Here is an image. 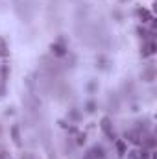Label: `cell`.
<instances>
[{
	"mask_svg": "<svg viewBox=\"0 0 157 159\" xmlns=\"http://www.w3.org/2000/svg\"><path fill=\"white\" fill-rule=\"evenodd\" d=\"M50 52H52L56 57H65L67 52H69V48H67V44H65V39L61 37V39H57L56 43H52V44H50Z\"/></svg>",
	"mask_w": 157,
	"mask_h": 159,
	"instance_id": "cell-1",
	"label": "cell"
},
{
	"mask_svg": "<svg viewBox=\"0 0 157 159\" xmlns=\"http://www.w3.org/2000/svg\"><path fill=\"white\" fill-rule=\"evenodd\" d=\"M100 128H102V131L105 133V137H107L109 141H117V133H115V129H113V124H111V119H109V117H104V119H102Z\"/></svg>",
	"mask_w": 157,
	"mask_h": 159,
	"instance_id": "cell-2",
	"label": "cell"
},
{
	"mask_svg": "<svg viewBox=\"0 0 157 159\" xmlns=\"http://www.w3.org/2000/svg\"><path fill=\"white\" fill-rule=\"evenodd\" d=\"M124 137H126V141H129V143L135 144V146H141V143H142V133H139L137 129H129V131H126Z\"/></svg>",
	"mask_w": 157,
	"mask_h": 159,
	"instance_id": "cell-3",
	"label": "cell"
},
{
	"mask_svg": "<svg viewBox=\"0 0 157 159\" xmlns=\"http://www.w3.org/2000/svg\"><path fill=\"white\" fill-rule=\"evenodd\" d=\"M87 154H89L92 159H104V157H105V150H104V146H102V144H94Z\"/></svg>",
	"mask_w": 157,
	"mask_h": 159,
	"instance_id": "cell-4",
	"label": "cell"
},
{
	"mask_svg": "<svg viewBox=\"0 0 157 159\" xmlns=\"http://www.w3.org/2000/svg\"><path fill=\"white\" fill-rule=\"evenodd\" d=\"M141 78H142V81H154V80H155V67H154V65H148V67L142 70Z\"/></svg>",
	"mask_w": 157,
	"mask_h": 159,
	"instance_id": "cell-5",
	"label": "cell"
},
{
	"mask_svg": "<svg viewBox=\"0 0 157 159\" xmlns=\"http://www.w3.org/2000/svg\"><path fill=\"white\" fill-rule=\"evenodd\" d=\"M155 41H146L144 46H142V57H148L152 54H155Z\"/></svg>",
	"mask_w": 157,
	"mask_h": 159,
	"instance_id": "cell-6",
	"label": "cell"
},
{
	"mask_svg": "<svg viewBox=\"0 0 157 159\" xmlns=\"http://www.w3.org/2000/svg\"><path fill=\"white\" fill-rule=\"evenodd\" d=\"M107 106H109V111H118L120 102H118V96L115 93H109V96H107Z\"/></svg>",
	"mask_w": 157,
	"mask_h": 159,
	"instance_id": "cell-7",
	"label": "cell"
},
{
	"mask_svg": "<svg viewBox=\"0 0 157 159\" xmlns=\"http://www.w3.org/2000/svg\"><path fill=\"white\" fill-rule=\"evenodd\" d=\"M135 15L142 20V22H150L154 17H152V13L148 11V9H144V7H139V9H135Z\"/></svg>",
	"mask_w": 157,
	"mask_h": 159,
	"instance_id": "cell-8",
	"label": "cell"
},
{
	"mask_svg": "<svg viewBox=\"0 0 157 159\" xmlns=\"http://www.w3.org/2000/svg\"><path fill=\"white\" fill-rule=\"evenodd\" d=\"M11 137H13V143H15L17 146H20V144H22V139H20V128H19V124L11 126Z\"/></svg>",
	"mask_w": 157,
	"mask_h": 159,
	"instance_id": "cell-9",
	"label": "cell"
},
{
	"mask_svg": "<svg viewBox=\"0 0 157 159\" xmlns=\"http://www.w3.org/2000/svg\"><path fill=\"white\" fill-rule=\"evenodd\" d=\"M96 67H100L102 70H107L109 69V59L105 56H98L96 57Z\"/></svg>",
	"mask_w": 157,
	"mask_h": 159,
	"instance_id": "cell-10",
	"label": "cell"
},
{
	"mask_svg": "<svg viewBox=\"0 0 157 159\" xmlns=\"http://www.w3.org/2000/svg\"><path fill=\"white\" fill-rule=\"evenodd\" d=\"M115 146H117V152L120 157H124L126 156V141H122V139H117L115 141Z\"/></svg>",
	"mask_w": 157,
	"mask_h": 159,
	"instance_id": "cell-11",
	"label": "cell"
},
{
	"mask_svg": "<svg viewBox=\"0 0 157 159\" xmlns=\"http://www.w3.org/2000/svg\"><path fill=\"white\" fill-rule=\"evenodd\" d=\"M9 56V48H7V43L4 37H0V57H7Z\"/></svg>",
	"mask_w": 157,
	"mask_h": 159,
	"instance_id": "cell-12",
	"label": "cell"
},
{
	"mask_svg": "<svg viewBox=\"0 0 157 159\" xmlns=\"http://www.w3.org/2000/svg\"><path fill=\"white\" fill-rule=\"evenodd\" d=\"M69 119L74 120V122H79L81 120V113H79L76 107H72V109H69Z\"/></svg>",
	"mask_w": 157,
	"mask_h": 159,
	"instance_id": "cell-13",
	"label": "cell"
},
{
	"mask_svg": "<svg viewBox=\"0 0 157 159\" xmlns=\"http://www.w3.org/2000/svg\"><path fill=\"white\" fill-rule=\"evenodd\" d=\"M85 111H87V113H94V111H96V102H94V100H89V102L85 104Z\"/></svg>",
	"mask_w": 157,
	"mask_h": 159,
	"instance_id": "cell-14",
	"label": "cell"
},
{
	"mask_svg": "<svg viewBox=\"0 0 157 159\" xmlns=\"http://www.w3.org/2000/svg\"><path fill=\"white\" fill-rule=\"evenodd\" d=\"M85 139H87V135H85V133H81V131L76 133V144H78V146L85 144Z\"/></svg>",
	"mask_w": 157,
	"mask_h": 159,
	"instance_id": "cell-15",
	"label": "cell"
},
{
	"mask_svg": "<svg viewBox=\"0 0 157 159\" xmlns=\"http://www.w3.org/2000/svg\"><path fill=\"white\" fill-rule=\"evenodd\" d=\"M0 74H2V81H6V80H7V74H9V65H2Z\"/></svg>",
	"mask_w": 157,
	"mask_h": 159,
	"instance_id": "cell-16",
	"label": "cell"
},
{
	"mask_svg": "<svg viewBox=\"0 0 157 159\" xmlns=\"http://www.w3.org/2000/svg\"><path fill=\"white\" fill-rule=\"evenodd\" d=\"M94 89H96V81H91L89 83V91H94Z\"/></svg>",
	"mask_w": 157,
	"mask_h": 159,
	"instance_id": "cell-17",
	"label": "cell"
},
{
	"mask_svg": "<svg viewBox=\"0 0 157 159\" xmlns=\"http://www.w3.org/2000/svg\"><path fill=\"white\" fill-rule=\"evenodd\" d=\"M7 157H9V156H7L4 150H0V159H7Z\"/></svg>",
	"mask_w": 157,
	"mask_h": 159,
	"instance_id": "cell-18",
	"label": "cell"
},
{
	"mask_svg": "<svg viewBox=\"0 0 157 159\" xmlns=\"http://www.w3.org/2000/svg\"><path fill=\"white\" fill-rule=\"evenodd\" d=\"M2 94H4V87L0 85V96H2Z\"/></svg>",
	"mask_w": 157,
	"mask_h": 159,
	"instance_id": "cell-19",
	"label": "cell"
},
{
	"mask_svg": "<svg viewBox=\"0 0 157 159\" xmlns=\"http://www.w3.org/2000/svg\"><path fill=\"white\" fill-rule=\"evenodd\" d=\"M22 159H34V157L32 156H26V157H22Z\"/></svg>",
	"mask_w": 157,
	"mask_h": 159,
	"instance_id": "cell-20",
	"label": "cell"
}]
</instances>
